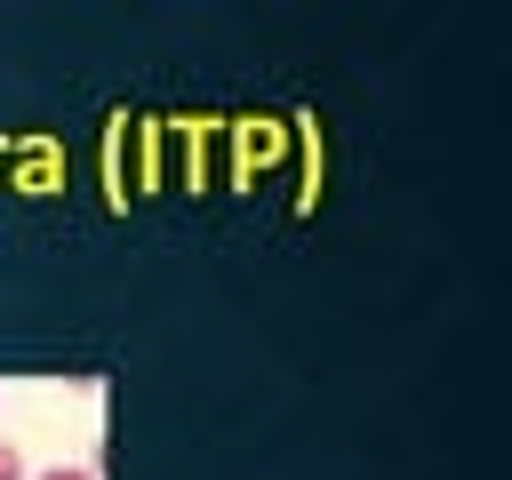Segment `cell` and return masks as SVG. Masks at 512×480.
<instances>
[{
  "mask_svg": "<svg viewBox=\"0 0 512 480\" xmlns=\"http://www.w3.org/2000/svg\"><path fill=\"white\" fill-rule=\"evenodd\" d=\"M0 480H32V464H24V448L0 432Z\"/></svg>",
  "mask_w": 512,
  "mask_h": 480,
  "instance_id": "cell-1",
  "label": "cell"
},
{
  "mask_svg": "<svg viewBox=\"0 0 512 480\" xmlns=\"http://www.w3.org/2000/svg\"><path fill=\"white\" fill-rule=\"evenodd\" d=\"M32 480H96V464H48V472H32Z\"/></svg>",
  "mask_w": 512,
  "mask_h": 480,
  "instance_id": "cell-2",
  "label": "cell"
}]
</instances>
